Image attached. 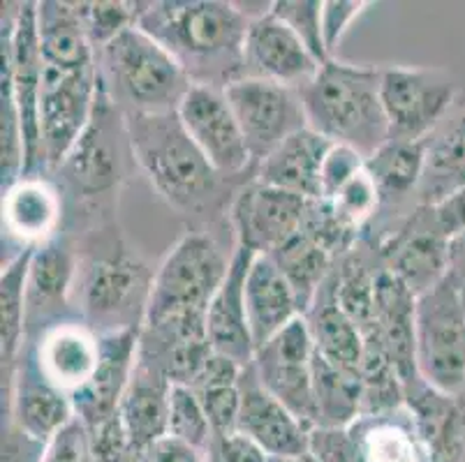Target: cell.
Returning a JSON list of instances; mask_svg holds the SVG:
<instances>
[{
  "label": "cell",
  "instance_id": "obj_1",
  "mask_svg": "<svg viewBox=\"0 0 465 462\" xmlns=\"http://www.w3.org/2000/svg\"><path fill=\"white\" fill-rule=\"evenodd\" d=\"M130 148L160 197L194 224L211 222L227 211L246 178L215 172L185 133L179 113H130L125 116Z\"/></svg>",
  "mask_w": 465,
  "mask_h": 462
},
{
  "label": "cell",
  "instance_id": "obj_2",
  "mask_svg": "<svg viewBox=\"0 0 465 462\" xmlns=\"http://www.w3.org/2000/svg\"><path fill=\"white\" fill-rule=\"evenodd\" d=\"M137 25L183 67L194 86L225 91L246 76L251 16L225 0L143 3Z\"/></svg>",
  "mask_w": 465,
  "mask_h": 462
},
{
  "label": "cell",
  "instance_id": "obj_3",
  "mask_svg": "<svg viewBox=\"0 0 465 462\" xmlns=\"http://www.w3.org/2000/svg\"><path fill=\"white\" fill-rule=\"evenodd\" d=\"M382 67L331 58L312 82L299 88L308 127L329 142L357 151L363 160L389 142V121L380 97Z\"/></svg>",
  "mask_w": 465,
  "mask_h": 462
},
{
  "label": "cell",
  "instance_id": "obj_4",
  "mask_svg": "<svg viewBox=\"0 0 465 462\" xmlns=\"http://www.w3.org/2000/svg\"><path fill=\"white\" fill-rule=\"evenodd\" d=\"M107 229H95L100 231L95 236V252L84 257L77 254V275L72 290V303L77 308L79 319L97 336L142 329L155 278L124 241L104 234Z\"/></svg>",
  "mask_w": 465,
  "mask_h": 462
},
{
  "label": "cell",
  "instance_id": "obj_5",
  "mask_svg": "<svg viewBox=\"0 0 465 462\" xmlns=\"http://www.w3.org/2000/svg\"><path fill=\"white\" fill-rule=\"evenodd\" d=\"M97 76L103 91L124 116L179 112V104L193 86L172 54L139 25L97 51Z\"/></svg>",
  "mask_w": 465,
  "mask_h": 462
},
{
  "label": "cell",
  "instance_id": "obj_6",
  "mask_svg": "<svg viewBox=\"0 0 465 462\" xmlns=\"http://www.w3.org/2000/svg\"><path fill=\"white\" fill-rule=\"evenodd\" d=\"M230 264L232 254H225L206 229L188 231L155 270L143 324L209 310L215 291L230 273Z\"/></svg>",
  "mask_w": 465,
  "mask_h": 462
},
{
  "label": "cell",
  "instance_id": "obj_7",
  "mask_svg": "<svg viewBox=\"0 0 465 462\" xmlns=\"http://www.w3.org/2000/svg\"><path fill=\"white\" fill-rule=\"evenodd\" d=\"M125 158H133L125 116L100 86L91 123L56 173L67 192L103 209L125 178Z\"/></svg>",
  "mask_w": 465,
  "mask_h": 462
},
{
  "label": "cell",
  "instance_id": "obj_8",
  "mask_svg": "<svg viewBox=\"0 0 465 462\" xmlns=\"http://www.w3.org/2000/svg\"><path fill=\"white\" fill-rule=\"evenodd\" d=\"M417 372L447 396L465 391V303L450 278L417 299Z\"/></svg>",
  "mask_w": 465,
  "mask_h": 462
},
{
  "label": "cell",
  "instance_id": "obj_9",
  "mask_svg": "<svg viewBox=\"0 0 465 462\" xmlns=\"http://www.w3.org/2000/svg\"><path fill=\"white\" fill-rule=\"evenodd\" d=\"M100 76L95 67L63 70L45 63L40 88V139L45 173H56L95 112Z\"/></svg>",
  "mask_w": 465,
  "mask_h": 462
},
{
  "label": "cell",
  "instance_id": "obj_10",
  "mask_svg": "<svg viewBox=\"0 0 465 462\" xmlns=\"http://www.w3.org/2000/svg\"><path fill=\"white\" fill-rule=\"evenodd\" d=\"M380 97L389 121V137L424 142L456 104V84L435 67H382Z\"/></svg>",
  "mask_w": 465,
  "mask_h": 462
},
{
  "label": "cell",
  "instance_id": "obj_11",
  "mask_svg": "<svg viewBox=\"0 0 465 462\" xmlns=\"http://www.w3.org/2000/svg\"><path fill=\"white\" fill-rule=\"evenodd\" d=\"M225 97L246 137L252 164L262 162L285 139L308 127L299 88L243 76L225 88Z\"/></svg>",
  "mask_w": 465,
  "mask_h": 462
},
{
  "label": "cell",
  "instance_id": "obj_12",
  "mask_svg": "<svg viewBox=\"0 0 465 462\" xmlns=\"http://www.w3.org/2000/svg\"><path fill=\"white\" fill-rule=\"evenodd\" d=\"M371 243L378 248L384 269L408 285L417 299L447 278L451 239L440 227L433 206H417Z\"/></svg>",
  "mask_w": 465,
  "mask_h": 462
},
{
  "label": "cell",
  "instance_id": "obj_13",
  "mask_svg": "<svg viewBox=\"0 0 465 462\" xmlns=\"http://www.w3.org/2000/svg\"><path fill=\"white\" fill-rule=\"evenodd\" d=\"M176 113L188 137L213 164L215 172L227 178H241L243 173L252 176L255 164L225 91L193 84Z\"/></svg>",
  "mask_w": 465,
  "mask_h": 462
},
{
  "label": "cell",
  "instance_id": "obj_14",
  "mask_svg": "<svg viewBox=\"0 0 465 462\" xmlns=\"http://www.w3.org/2000/svg\"><path fill=\"white\" fill-rule=\"evenodd\" d=\"M312 356L315 347L311 330L306 319L299 317L264 347H260L252 359V366L266 391L278 398L308 430L315 428Z\"/></svg>",
  "mask_w": 465,
  "mask_h": 462
},
{
  "label": "cell",
  "instance_id": "obj_15",
  "mask_svg": "<svg viewBox=\"0 0 465 462\" xmlns=\"http://www.w3.org/2000/svg\"><path fill=\"white\" fill-rule=\"evenodd\" d=\"M311 199L269 188L251 178L236 192L230 209L236 245L255 254H273L287 241L302 234Z\"/></svg>",
  "mask_w": 465,
  "mask_h": 462
},
{
  "label": "cell",
  "instance_id": "obj_16",
  "mask_svg": "<svg viewBox=\"0 0 465 462\" xmlns=\"http://www.w3.org/2000/svg\"><path fill=\"white\" fill-rule=\"evenodd\" d=\"M3 417L40 442H49L74 418L72 398L46 379L33 342L21 349L10 388L3 393Z\"/></svg>",
  "mask_w": 465,
  "mask_h": 462
},
{
  "label": "cell",
  "instance_id": "obj_17",
  "mask_svg": "<svg viewBox=\"0 0 465 462\" xmlns=\"http://www.w3.org/2000/svg\"><path fill=\"white\" fill-rule=\"evenodd\" d=\"M77 275V252L63 234L37 245L28 269L26 285V342H37L42 333L65 321L63 312L72 305Z\"/></svg>",
  "mask_w": 465,
  "mask_h": 462
},
{
  "label": "cell",
  "instance_id": "obj_18",
  "mask_svg": "<svg viewBox=\"0 0 465 462\" xmlns=\"http://www.w3.org/2000/svg\"><path fill=\"white\" fill-rule=\"evenodd\" d=\"M320 67L306 44L273 15L272 5L252 16L246 35V76L303 88Z\"/></svg>",
  "mask_w": 465,
  "mask_h": 462
},
{
  "label": "cell",
  "instance_id": "obj_19",
  "mask_svg": "<svg viewBox=\"0 0 465 462\" xmlns=\"http://www.w3.org/2000/svg\"><path fill=\"white\" fill-rule=\"evenodd\" d=\"M241 409L236 430L251 437L269 456L303 457L308 453V430L278 398L266 391L255 366L248 363L239 379Z\"/></svg>",
  "mask_w": 465,
  "mask_h": 462
},
{
  "label": "cell",
  "instance_id": "obj_20",
  "mask_svg": "<svg viewBox=\"0 0 465 462\" xmlns=\"http://www.w3.org/2000/svg\"><path fill=\"white\" fill-rule=\"evenodd\" d=\"M139 333L142 329H124L97 336L100 338V361H97L95 372L86 387L72 396L74 417L84 421L88 430L118 414V405L137 361Z\"/></svg>",
  "mask_w": 465,
  "mask_h": 462
},
{
  "label": "cell",
  "instance_id": "obj_21",
  "mask_svg": "<svg viewBox=\"0 0 465 462\" xmlns=\"http://www.w3.org/2000/svg\"><path fill=\"white\" fill-rule=\"evenodd\" d=\"M255 257L257 254L248 248L236 245L232 252L230 273L206 310V333H209L211 349L227 356L239 366H248L255 359L246 310V280Z\"/></svg>",
  "mask_w": 465,
  "mask_h": 462
},
{
  "label": "cell",
  "instance_id": "obj_22",
  "mask_svg": "<svg viewBox=\"0 0 465 462\" xmlns=\"http://www.w3.org/2000/svg\"><path fill=\"white\" fill-rule=\"evenodd\" d=\"M375 333L391 356L403 387L417 372V296L382 266L375 285Z\"/></svg>",
  "mask_w": 465,
  "mask_h": 462
},
{
  "label": "cell",
  "instance_id": "obj_23",
  "mask_svg": "<svg viewBox=\"0 0 465 462\" xmlns=\"http://www.w3.org/2000/svg\"><path fill=\"white\" fill-rule=\"evenodd\" d=\"M33 345L46 379L70 398L91 381L100 361V338L82 319L52 326Z\"/></svg>",
  "mask_w": 465,
  "mask_h": 462
},
{
  "label": "cell",
  "instance_id": "obj_24",
  "mask_svg": "<svg viewBox=\"0 0 465 462\" xmlns=\"http://www.w3.org/2000/svg\"><path fill=\"white\" fill-rule=\"evenodd\" d=\"M172 381L137 351L133 375L128 379L118 418L128 432L130 442L137 451H143L158 439L169 435V398H172Z\"/></svg>",
  "mask_w": 465,
  "mask_h": 462
},
{
  "label": "cell",
  "instance_id": "obj_25",
  "mask_svg": "<svg viewBox=\"0 0 465 462\" xmlns=\"http://www.w3.org/2000/svg\"><path fill=\"white\" fill-rule=\"evenodd\" d=\"M333 142L306 127L257 162L252 178L269 188L285 190L306 199H320L322 164Z\"/></svg>",
  "mask_w": 465,
  "mask_h": 462
},
{
  "label": "cell",
  "instance_id": "obj_26",
  "mask_svg": "<svg viewBox=\"0 0 465 462\" xmlns=\"http://www.w3.org/2000/svg\"><path fill=\"white\" fill-rule=\"evenodd\" d=\"M63 194L42 176H26L3 192V227L24 248L42 245L61 234Z\"/></svg>",
  "mask_w": 465,
  "mask_h": 462
},
{
  "label": "cell",
  "instance_id": "obj_27",
  "mask_svg": "<svg viewBox=\"0 0 465 462\" xmlns=\"http://www.w3.org/2000/svg\"><path fill=\"white\" fill-rule=\"evenodd\" d=\"M246 310L255 351L303 317L290 282L269 254H257L248 270Z\"/></svg>",
  "mask_w": 465,
  "mask_h": 462
},
{
  "label": "cell",
  "instance_id": "obj_28",
  "mask_svg": "<svg viewBox=\"0 0 465 462\" xmlns=\"http://www.w3.org/2000/svg\"><path fill=\"white\" fill-rule=\"evenodd\" d=\"M465 188V107L454 104L426 139V167L420 206H435Z\"/></svg>",
  "mask_w": 465,
  "mask_h": 462
},
{
  "label": "cell",
  "instance_id": "obj_29",
  "mask_svg": "<svg viewBox=\"0 0 465 462\" xmlns=\"http://www.w3.org/2000/svg\"><path fill=\"white\" fill-rule=\"evenodd\" d=\"M311 330L315 354L341 370L357 372L361 366L363 336L352 319L341 310L333 294V273L329 275L322 290L317 291L311 310L303 315Z\"/></svg>",
  "mask_w": 465,
  "mask_h": 462
},
{
  "label": "cell",
  "instance_id": "obj_30",
  "mask_svg": "<svg viewBox=\"0 0 465 462\" xmlns=\"http://www.w3.org/2000/svg\"><path fill=\"white\" fill-rule=\"evenodd\" d=\"M37 33H40L42 58L63 70L95 67V46L88 40L74 3L45 0L37 3Z\"/></svg>",
  "mask_w": 465,
  "mask_h": 462
},
{
  "label": "cell",
  "instance_id": "obj_31",
  "mask_svg": "<svg viewBox=\"0 0 465 462\" xmlns=\"http://www.w3.org/2000/svg\"><path fill=\"white\" fill-rule=\"evenodd\" d=\"M37 245L21 248L0 273V363L3 393L10 388L19 354L26 345V285L33 252Z\"/></svg>",
  "mask_w": 465,
  "mask_h": 462
},
{
  "label": "cell",
  "instance_id": "obj_32",
  "mask_svg": "<svg viewBox=\"0 0 465 462\" xmlns=\"http://www.w3.org/2000/svg\"><path fill=\"white\" fill-rule=\"evenodd\" d=\"M361 462H430L408 409L384 417H361L350 426Z\"/></svg>",
  "mask_w": 465,
  "mask_h": 462
},
{
  "label": "cell",
  "instance_id": "obj_33",
  "mask_svg": "<svg viewBox=\"0 0 465 462\" xmlns=\"http://www.w3.org/2000/svg\"><path fill=\"white\" fill-rule=\"evenodd\" d=\"M315 428H350L361 417V379L357 372L341 370L312 356Z\"/></svg>",
  "mask_w": 465,
  "mask_h": 462
},
{
  "label": "cell",
  "instance_id": "obj_34",
  "mask_svg": "<svg viewBox=\"0 0 465 462\" xmlns=\"http://www.w3.org/2000/svg\"><path fill=\"white\" fill-rule=\"evenodd\" d=\"M269 257L276 261L281 273L290 282L302 315L311 310L317 291L322 290V285L338 264L336 257H331L322 245H317L306 234H297Z\"/></svg>",
  "mask_w": 465,
  "mask_h": 462
},
{
  "label": "cell",
  "instance_id": "obj_35",
  "mask_svg": "<svg viewBox=\"0 0 465 462\" xmlns=\"http://www.w3.org/2000/svg\"><path fill=\"white\" fill-rule=\"evenodd\" d=\"M82 24L88 33V40L95 46V54L109 42L116 40L121 33L134 28L142 15L143 3H124V0H107V3H74Z\"/></svg>",
  "mask_w": 465,
  "mask_h": 462
},
{
  "label": "cell",
  "instance_id": "obj_36",
  "mask_svg": "<svg viewBox=\"0 0 465 462\" xmlns=\"http://www.w3.org/2000/svg\"><path fill=\"white\" fill-rule=\"evenodd\" d=\"M169 437L179 439L197 451L206 453L211 439H213V428L200 398L194 396L190 387H172L169 398Z\"/></svg>",
  "mask_w": 465,
  "mask_h": 462
},
{
  "label": "cell",
  "instance_id": "obj_37",
  "mask_svg": "<svg viewBox=\"0 0 465 462\" xmlns=\"http://www.w3.org/2000/svg\"><path fill=\"white\" fill-rule=\"evenodd\" d=\"M322 10L324 0H276L272 3L273 15L306 44V49L317 58L320 65L331 61L327 44H324Z\"/></svg>",
  "mask_w": 465,
  "mask_h": 462
},
{
  "label": "cell",
  "instance_id": "obj_38",
  "mask_svg": "<svg viewBox=\"0 0 465 462\" xmlns=\"http://www.w3.org/2000/svg\"><path fill=\"white\" fill-rule=\"evenodd\" d=\"M329 203H331L338 218L348 224V227H352L361 236L366 234V229L373 224V220L380 213V192L369 169H363L336 197L329 199Z\"/></svg>",
  "mask_w": 465,
  "mask_h": 462
},
{
  "label": "cell",
  "instance_id": "obj_39",
  "mask_svg": "<svg viewBox=\"0 0 465 462\" xmlns=\"http://www.w3.org/2000/svg\"><path fill=\"white\" fill-rule=\"evenodd\" d=\"M193 391L204 407L213 435L236 432L241 409L239 381L236 384H204V387H194Z\"/></svg>",
  "mask_w": 465,
  "mask_h": 462
},
{
  "label": "cell",
  "instance_id": "obj_40",
  "mask_svg": "<svg viewBox=\"0 0 465 462\" xmlns=\"http://www.w3.org/2000/svg\"><path fill=\"white\" fill-rule=\"evenodd\" d=\"M366 169V160L357 151L341 143H333L327 152V160L322 164V178H320V199H333L350 181L359 176Z\"/></svg>",
  "mask_w": 465,
  "mask_h": 462
},
{
  "label": "cell",
  "instance_id": "obj_41",
  "mask_svg": "<svg viewBox=\"0 0 465 462\" xmlns=\"http://www.w3.org/2000/svg\"><path fill=\"white\" fill-rule=\"evenodd\" d=\"M91 444L95 462H139V451L130 442L118 414L93 428Z\"/></svg>",
  "mask_w": 465,
  "mask_h": 462
},
{
  "label": "cell",
  "instance_id": "obj_42",
  "mask_svg": "<svg viewBox=\"0 0 465 462\" xmlns=\"http://www.w3.org/2000/svg\"><path fill=\"white\" fill-rule=\"evenodd\" d=\"M45 462H95L91 430L84 426V421L74 417L46 442Z\"/></svg>",
  "mask_w": 465,
  "mask_h": 462
},
{
  "label": "cell",
  "instance_id": "obj_43",
  "mask_svg": "<svg viewBox=\"0 0 465 462\" xmlns=\"http://www.w3.org/2000/svg\"><path fill=\"white\" fill-rule=\"evenodd\" d=\"M373 3L366 0H324L322 10V28H324V44H327L329 56L333 58V51L341 44L345 33L352 28L354 21L369 10Z\"/></svg>",
  "mask_w": 465,
  "mask_h": 462
},
{
  "label": "cell",
  "instance_id": "obj_44",
  "mask_svg": "<svg viewBox=\"0 0 465 462\" xmlns=\"http://www.w3.org/2000/svg\"><path fill=\"white\" fill-rule=\"evenodd\" d=\"M269 453L257 447L239 430L230 435H213L204 453L206 462H269Z\"/></svg>",
  "mask_w": 465,
  "mask_h": 462
},
{
  "label": "cell",
  "instance_id": "obj_45",
  "mask_svg": "<svg viewBox=\"0 0 465 462\" xmlns=\"http://www.w3.org/2000/svg\"><path fill=\"white\" fill-rule=\"evenodd\" d=\"M46 442L31 437L10 418H3V453L0 462H45Z\"/></svg>",
  "mask_w": 465,
  "mask_h": 462
},
{
  "label": "cell",
  "instance_id": "obj_46",
  "mask_svg": "<svg viewBox=\"0 0 465 462\" xmlns=\"http://www.w3.org/2000/svg\"><path fill=\"white\" fill-rule=\"evenodd\" d=\"M139 462H206L204 453L174 437H163L139 451Z\"/></svg>",
  "mask_w": 465,
  "mask_h": 462
},
{
  "label": "cell",
  "instance_id": "obj_47",
  "mask_svg": "<svg viewBox=\"0 0 465 462\" xmlns=\"http://www.w3.org/2000/svg\"><path fill=\"white\" fill-rule=\"evenodd\" d=\"M433 211L435 215H438L440 227L445 229L450 239L463 234L465 231V188H460L459 192L447 197L445 202L435 203Z\"/></svg>",
  "mask_w": 465,
  "mask_h": 462
},
{
  "label": "cell",
  "instance_id": "obj_48",
  "mask_svg": "<svg viewBox=\"0 0 465 462\" xmlns=\"http://www.w3.org/2000/svg\"><path fill=\"white\" fill-rule=\"evenodd\" d=\"M447 278L454 282V287L459 290L460 299L465 303V231L454 236L450 243V270H447Z\"/></svg>",
  "mask_w": 465,
  "mask_h": 462
},
{
  "label": "cell",
  "instance_id": "obj_49",
  "mask_svg": "<svg viewBox=\"0 0 465 462\" xmlns=\"http://www.w3.org/2000/svg\"><path fill=\"white\" fill-rule=\"evenodd\" d=\"M269 462H303V457H281V456H272Z\"/></svg>",
  "mask_w": 465,
  "mask_h": 462
},
{
  "label": "cell",
  "instance_id": "obj_50",
  "mask_svg": "<svg viewBox=\"0 0 465 462\" xmlns=\"http://www.w3.org/2000/svg\"><path fill=\"white\" fill-rule=\"evenodd\" d=\"M463 398H465V391H463Z\"/></svg>",
  "mask_w": 465,
  "mask_h": 462
}]
</instances>
